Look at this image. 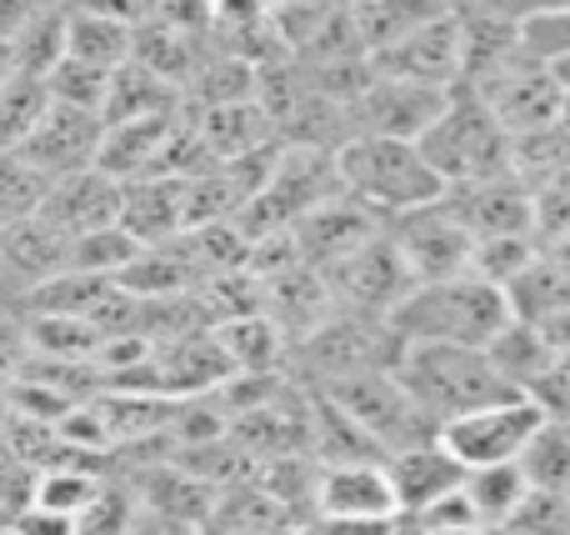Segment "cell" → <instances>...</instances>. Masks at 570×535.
<instances>
[{
  "label": "cell",
  "instance_id": "6da1fadb",
  "mask_svg": "<svg viewBox=\"0 0 570 535\" xmlns=\"http://www.w3.org/2000/svg\"><path fill=\"white\" fill-rule=\"evenodd\" d=\"M511 296L481 276H455L435 286H415L395 306L391 326L405 346H465L485 350L511 326Z\"/></svg>",
  "mask_w": 570,
  "mask_h": 535
},
{
  "label": "cell",
  "instance_id": "7a4b0ae2",
  "mask_svg": "<svg viewBox=\"0 0 570 535\" xmlns=\"http://www.w3.org/2000/svg\"><path fill=\"white\" fill-rule=\"evenodd\" d=\"M341 166V186L351 200H361L365 210H375L381 220L411 216L445 196L441 176L425 166L421 146L411 140H375V136H351L335 150Z\"/></svg>",
  "mask_w": 570,
  "mask_h": 535
},
{
  "label": "cell",
  "instance_id": "3957f363",
  "mask_svg": "<svg viewBox=\"0 0 570 535\" xmlns=\"http://www.w3.org/2000/svg\"><path fill=\"white\" fill-rule=\"evenodd\" d=\"M395 380L435 426L521 396V390H511L495 376L485 350H465V346H405L401 360H395Z\"/></svg>",
  "mask_w": 570,
  "mask_h": 535
},
{
  "label": "cell",
  "instance_id": "277c9868",
  "mask_svg": "<svg viewBox=\"0 0 570 535\" xmlns=\"http://www.w3.org/2000/svg\"><path fill=\"white\" fill-rule=\"evenodd\" d=\"M415 146H421L425 166L441 176L445 190L475 186V180H495V176H515L511 136L495 126V116L481 106V96L465 90V86L451 90L441 120H435Z\"/></svg>",
  "mask_w": 570,
  "mask_h": 535
},
{
  "label": "cell",
  "instance_id": "5b68a950",
  "mask_svg": "<svg viewBox=\"0 0 570 535\" xmlns=\"http://www.w3.org/2000/svg\"><path fill=\"white\" fill-rule=\"evenodd\" d=\"M405 340L395 336L391 320L375 316H341L335 310L325 326H315L305 340L291 346V360L305 386H331V380L371 376V370H395Z\"/></svg>",
  "mask_w": 570,
  "mask_h": 535
},
{
  "label": "cell",
  "instance_id": "8992f818",
  "mask_svg": "<svg viewBox=\"0 0 570 535\" xmlns=\"http://www.w3.org/2000/svg\"><path fill=\"white\" fill-rule=\"evenodd\" d=\"M311 390H325L385 456L395 450H411V446H425V440L441 436L431 416L405 396V386L395 380V370H371V376H351V380H331V386H311Z\"/></svg>",
  "mask_w": 570,
  "mask_h": 535
},
{
  "label": "cell",
  "instance_id": "52a82bcc",
  "mask_svg": "<svg viewBox=\"0 0 570 535\" xmlns=\"http://www.w3.org/2000/svg\"><path fill=\"white\" fill-rule=\"evenodd\" d=\"M541 426H546V410L535 406L531 396H511V400H495V406H485V410H471V416L445 420L435 440H441L445 456L471 476V470L515 466Z\"/></svg>",
  "mask_w": 570,
  "mask_h": 535
},
{
  "label": "cell",
  "instance_id": "ba28073f",
  "mask_svg": "<svg viewBox=\"0 0 570 535\" xmlns=\"http://www.w3.org/2000/svg\"><path fill=\"white\" fill-rule=\"evenodd\" d=\"M481 96V106L495 116V126L505 130L511 140H525V136H541V130L561 126L566 116V86L551 66L531 56H515L505 70L485 76L481 86H465Z\"/></svg>",
  "mask_w": 570,
  "mask_h": 535
},
{
  "label": "cell",
  "instance_id": "9c48e42d",
  "mask_svg": "<svg viewBox=\"0 0 570 535\" xmlns=\"http://www.w3.org/2000/svg\"><path fill=\"white\" fill-rule=\"evenodd\" d=\"M325 276V290H331V306L341 316H375V320H391L395 306L415 290L411 270H405L401 250L391 246V236H375L365 240L361 250H351L345 260L321 270Z\"/></svg>",
  "mask_w": 570,
  "mask_h": 535
},
{
  "label": "cell",
  "instance_id": "30bf717a",
  "mask_svg": "<svg viewBox=\"0 0 570 535\" xmlns=\"http://www.w3.org/2000/svg\"><path fill=\"white\" fill-rule=\"evenodd\" d=\"M385 236H391V246L401 250V260H405V270H411L415 286L471 276L475 240L455 226L451 210H445L441 200L425 206V210H411V216L385 220Z\"/></svg>",
  "mask_w": 570,
  "mask_h": 535
},
{
  "label": "cell",
  "instance_id": "8fae6325",
  "mask_svg": "<svg viewBox=\"0 0 570 535\" xmlns=\"http://www.w3.org/2000/svg\"><path fill=\"white\" fill-rule=\"evenodd\" d=\"M375 76L411 80L425 90H445L451 96L461 86V30H455V6L435 10L425 26H415L411 36H401L395 46H385L381 56H371Z\"/></svg>",
  "mask_w": 570,
  "mask_h": 535
},
{
  "label": "cell",
  "instance_id": "7c38bea8",
  "mask_svg": "<svg viewBox=\"0 0 570 535\" xmlns=\"http://www.w3.org/2000/svg\"><path fill=\"white\" fill-rule=\"evenodd\" d=\"M445 90H425L411 80H391V76H371V86L355 96V106L345 110L351 136H375V140H421L425 130L441 120L445 110Z\"/></svg>",
  "mask_w": 570,
  "mask_h": 535
},
{
  "label": "cell",
  "instance_id": "4fadbf2b",
  "mask_svg": "<svg viewBox=\"0 0 570 535\" xmlns=\"http://www.w3.org/2000/svg\"><path fill=\"white\" fill-rule=\"evenodd\" d=\"M451 220L471 240H501V236H535V190L521 176H495L475 186H455L441 196Z\"/></svg>",
  "mask_w": 570,
  "mask_h": 535
},
{
  "label": "cell",
  "instance_id": "5bb4252c",
  "mask_svg": "<svg viewBox=\"0 0 570 535\" xmlns=\"http://www.w3.org/2000/svg\"><path fill=\"white\" fill-rule=\"evenodd\" d=\"M100 140H106V120L86 116V110H66V106H50L46 120L36 126V136L26 140L20 156L40 170L46 180H66L80 176L100 160Z\"/></svg>",
  "mask_w": 570,
  "mask_h": 535
},
{
  "label": "cell",
  "instance_id": "9a60e30c",
  "mask_svg": "<svg viewBox=\"0 0 570 535\" xmlns=\"http://www.w3.org/2000/svg\"><path fill=\"white\" fill-rule=\"evenodd\" d=\"M120 196H126V186L110 180L100 166H90V170H80V176L50 180L40 220L56 226L66 240H80V236H90V230L120 226Z\"/></svg>",
  "mask_w": 570,
  "mask_h": 535
},
{
  "label": "cell",
  "instance_id": "2e32d148",
  "mask_svg": "<svg viewBox=\"0 0 570 535\" xmlns=\"http://www.w3.org/2000/svg\"><path fill=\"white\" fill-rule=\"evenodd\" d=\"M455 30H461V86H481L485 76L505 70L521 46V10L501 6H455Z\"/></svg>",
  "mask_w": 570,
  "mask_h": 535
},
{
  "label": "cell",
  "instance_id": "e0dca14e",
  "mask_svg": "<svg viewBox=\"0 0 570 535\" xmlns=\"http://www.w3.org/2000/svg\"><path fill=\"white\" fill-rule=\"evenodd\" d=\"M401 516L385 480V460H355V466H321L315 476V521H365Z\"/></svg>",
  "mask_w": 570,
  "mask_h": 535
},
{
  "label": "cell",
  "instance_id": "ac0fdd59",
  "mask_svg": "<svg viewBox=\"0 0 570 535\" xmlns=\"http://www.w3.org/2000/svg\"><path fill=\"white\" fill-rule=\"evenodd\" d=\"M385 480H391V496L401 516H425L435 501L455 496L465 486V470L445 456L441 440H425V446L385 456Z\"/></svg>",
  "mask_w": 570,
  "mask_h": 535
},
{
  "label": "cell",
  "instance_id": "d6986e66",
  "mask_svg": "<svg viewBox=\"0 0 570 535\" xmlns=\"http://www.w3.org/2000/svg\"><path fill=\"white\" fill-rule=\"evenodd\" d=\"M136 50V10H110V6H66V56L96 70L130 66Z\"/></svg>",
  "mask_w": 570,
  "mask_h": 535
},
{
  "label": "cell",
  "instance_id": "ffe728a7",
  "mask_svg": "<svg viewBox=\"0 0 570 535\" xmlns=\"http://www.w3.org/2000/svg\"><path fill=\"white\" fill-rule=\"evenodd\" d=\"M120 230L140 250L170 246V240L186 236V190H180V180L170 176L130 180L126 196H120Z\"/></svg>",
  "mask_w": 570,
  "mask_h": 535
},
{
  "label": "cell",
  "instance_id": "44dd1931",
  "mask_svg": "<svg viewBox=\"0 0 570 535\" xmlns=\"http://www.w3.org/2000/svg\"><path fill=\"white\" fill-rule=\"evenodd\" d=\"M170 116H180V90L170 80L150 76L136 60L110 76L106 110H100L106 126H146V120H170Z\"/></svg>",
  "mask_w": 570,
  "mask_h": 535
},
{
  "label": "cell",
  "instance_id": "7402d4cb",
  "mask_svg": "<svg viewBox=\"0 0 570 535\" xmlns=\"http://www.w3.org/2000/svg\"><path fill=\"white\" fill-rule=\"evenodd\" d=\"M6 50L20 80H40L46 86L50 70L66 60V6H30L26 26L10 36Z\"/></svg>",
  "mask_w": 570,
  "mask_h": 535
},
{
  "label": "cell",
  "instance_id": "603a6c76",
  "mask_svg": "<svg viewBox=\"0 0 570 535\" xmlns=\"http://www.w3.org/2000/svg\"><path fill=\"white\" fill-rule=\"evenodd\" d=\"M485 360H491L495 376H501L511 390L531 396L535 380H546V370H551L561 356L546 346V336L531 326V320H511V326H505L501 336L485 346Z\"/></svg>",
  "mask_w": 570,
  "mask_h": 535
},
{
  "label": "cell",
  "instance_id": "cb8c5ba5",
  "mask_svg": "<svg viewBox=\"0 0 570 535\" xmlns=\"http://www.w3.org/2000/svg\"><path fill=\"white\" fill-rule=\"evenodd\" d=\"M435 10H445V6H425V0H355L351 26H355V40H361L365 60L381 56V50L395 46L401 36H411L415 26H425Z\"/></svg>",
  "mask_w": 570,
  "mask_h": 535
},
{
  "label": "cell",
  "instance_id": "d4e9b609",
  "mask_svg": "<svg viewBox=\"0 0 570 535\" xmlns=\"http://www.w3.org/2000/svg\"><path fill=\"white\" fill-rule=\"evenodd\" d=\"M525 470V486L546 496H570V420L546 416V426L531 436L525 456L515 460Z\"/></svg>",
  "mask_w": 570,
  "mask_h": 535
},
{
  "label": "cell",
  "instance_id": "484cf974",
  "mask_svg": "<svg viewBox=\"0 0 570 535\" xmlns=\"http://www.w3.org/2000/svg\"><path fill=\"white\" fill-rule=\"evenodd\" d=\"M465 496L481 511L485 526H511L515 511L531 496V486H525L521 466H491V470H471V476H465Z\"/></svg>",
  "mask_w": 570,
  "mask_h": 535
},
{
  "label": "cell",
  "instance_id": "4316f807",
  "mask_svg": "<svg viewBox=\"0 0 570 535\" xmlns=\"http://www.w3.org/2000/svg\"><path fill=\"white\" fill-rule=\"evenodd\" d=\"M106 491V480L90 476L86 466L80 470H66V466H46L36 476V491H30V506L50 511V516H66V521H80L90 506H96V496Z\"/></svg>",
  "mask_w": 570,
  "mask_h": 535
},
{
  "label": "cell",
  "instance_id": "83f0119b",
  "mask_svg": "<svg viewBox=\"0 0 570 535\" xmlns=\"http://www.w3.org/2000/svg\"><path fill=\"white\" fill-rule=\"evenodd\" d=\"M140 256V246L126 236L120 226H106V230H90V236L70 240V260L66 270L76 276H100V280H120L130 270V260Z\"/></svg>",
  "mask_w": 570,
  "mask_h": 535
},
{
  "label": "cell",
  "instance_id": "f1b7e54d",
  "mask_svg": "<svg viewBox=\"0 0 570 535\" xmlns=\"http://www.w3.org/2000/svg\"><path fill=\"white\" fill-rule=\"evenodd\" d=\"M46 190H50V180L20 150L0 156V230L20 226V220H36L40 206H46Z\"/></svg>",
  "mask_w": 570,
  "mask_h": 535
},
{
  "label": "cell",
  "instance_id": "f546056e",
  "mask_svg": "<svg viewBox=\"0 0 570 535\" xmlns=\"http://www.w3.org/2000/svg\"><path fill=\"white\" fill-rule=\"evenodd\" d=\"M46 110H50V96L40 80H20V76L10 80V86L0 90V156L26 150V140L36 136Z\"/></svg>",
  "mask_w": 570,
  "mask_h": 535
},
{
  "label": "cell",
  "instance_id": "4dcf8cb0",
  "mask_svg": "<svg viewBox=\"0 0 570 535\" xmlns=\"http://www.w3.org/2000/svg\"><path fill=\"white\" fill-rule=\"evenodd\" d=\"M116 76V70H110ZM110 76L96 66H80V60H60L46 80V96L50 106H66V110H86V116H100L106 110V90H110Z\"/></svg>",
  "mask_w": 570,
  "mask_h": 535
},
{
  "label": "cell",
  "instance_id": "1f68e13d",
  "mask_svg": "<svg viewBox=\"0 0 570 535\" xmlns=\"http://www.w3.org/2000/svg\"><path fill=\"white\" fill-rule=\"evenodd\" d=\"M521 46L541 66H566L570 60V6H546V10H521Z\"/></svg>",
  "mask_w": 570,
  "mask_h": 535
},
{
  "label": "cell",
  "instance_id": "d6a6232c",
  "mask_svg": "<svg viewBox=\"0 0 570 535\" xmlns=\"http://www.w3.org/2000/svg\"><path fill=\"white\" fill-rule=\"evenodd\" d=\"M511 531L521 535H570V496H546V491H531L525 506L515 511Z\"/></svg>",
  "mask_w": 570,
  "mask_h": 535
},
{
  "label": "cell",
  "instance_id": "836d02e7",
  "mask_svg": "<svg viewBox=\"0 0 570 535\" xmlns=\"http://www.w3.org/2000/svg\"><path fill=\"white\" fill-rule=\"evenodd\" d=\"M531 400L546 410V416L556 420H570V356H561L551 370H546V380H535Z\"/></svg>",
  "mask_w": 570,
  "mask_h": 535
},
{
  "label": "cell",
  "instance_id": "e575fe53",
  "mask_svg": "<svg viewBox=\"0 0 570 535\" xmlns=\"http://www.w3.org/2000/svg\"><path fill=\"white\" fill-rule=\"evenodd\" d=\"M10 535H76V521L50 516V511H40V506H26L16 516V526H10Z\"/></svg>",
  "mask_w": 570,
  "mask_h": 535
},
{
  "label": "cell",
  "instance_id": "d590c367",
  "mask_svg": "<svg viewBox=\"0 0 570 535\" xmlns=\"http://www.w3.org/2000/svg\"><path fill=\"white\" fill-rule=\"evenodd\" d=\"M321 535H391L395 516H365V521H315Z\"/></svg>",
  "mask_w": 570,
  "mask_h": 535
},
{
  "label": "cell",
  "instance_id": "8d00e7d4",
  "mask_svg": "<svg viewBox=\"0 0 570 535\" xmlns=\"http://www.w3.org/2000/svg\"><path fill=\"white\" fill-rule=\"evenodd\" d=\"M10 80H16V66H10V50L0 46V90H6Z\"/></svg>",
  "mask_w": 570,
  "mask_h": 535
},
{
  "label": "cell",
  "instance_id": "74e56055",
  "mask_svg": "<svg viewBox=\"0 0 570 535\" xmlns=\"http://www.w3.org/2000/svg\"><path fill=\"white\" fill-rule=\"evenodd\" d=\"M291 535H321V526H301V531H291Z\"/></svg>",
  "mask_w": 570,
  "mask_h": 535
}]
</instances>
